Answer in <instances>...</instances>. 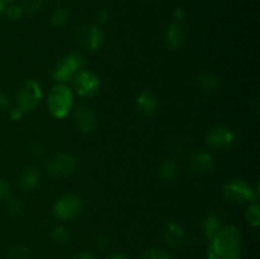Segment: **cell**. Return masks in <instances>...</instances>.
I'll return each mask as SVG.
<instances>
[{"label":"cell","instance_id":"6da1fadb","mask_svg":"<svg viewBox=\"0 0 260 259\" xmlns=\"http://www.w3.org/2000/svg\"><path fill=\"white\" fill-rule=\"evenodd\" d=\"M243 238L234 225H225L210 239L208 259H240Z\"/></svg>","mask_w":260,"mask_h":259},{"label":"cell","instance_id":"7a4b0ae2","mask_svg":"<svg viewBox=\"0 0 260 259\" xmlns=\"http://www.w3.org/2000/svg\"><path fill=\"white\" fill-rule=\"evenodd\" d=\"M74 106L73 90L65 84H57L50 90L47 96V107L50 113L56 118H63L70 113Z\"/></svg>","mask_w":260,"mask_h":259},{"label":"cell","instance_id":"3957f363","mask_svg":"<svg viewBox=\"0 0 260 259\" xmlns=\"http://www.w3.org/2000/svg\"><path fill=\"white\" fill-rule=\"evenodd\" d=\"M258 189H253L245 180L233 179L229 180L223 187V195L226 200L235 205H243L245 202H253L258 197Z\"/></svg>","mask_w":260,"mask_h":259},{"label":"cell","instance_id":"277c9868","mask_svg":"<svg viewBox=\"0 0 260 259\" xmlns=\"http://www.w3.org/2000/svg\"><path fill=\"white\" fill-rule=\"evenodd\" d=\"M85 60L80 53H70L57 62L53 69V78L60 84L71 80L76 73L83 70Z\"/></svg>","mask_w":260,"mask_h":259},{"label":"cell","instance_id":"5b68a950","mask_svg":"<svg viewBox=\"0 0 260 259\" xmlns=\"http://www.w3.org/2000/svg\"><path fill=\"white\" fill-rule=\"evenodd\" d=\"M15 99H17V107L22 112L36 108L42 99L40 84L36 83L35 80L24 81L18 90Z\"/></svg>","mask_w":260,"mask_h":259},{"label":"cell","instance_id":"8992f818","mask_svg":"<svg viewBox=\"0 0 260 259\" xmlns=\"http://www.w3.org/2000/svg\"><path fill=\"white\" fill-rule=\"evenodd\" d=\"M81 210H83V202L79 196L65 195L56 201L53 213L58 220L66 221L76 217Z\"/></svg>","mask_w":260,"mask_h":259},{"label":"cell","instance_id":"52a82bcc","mask_svg":"<svg viewBox=\"0 0 260 259\" xmlns=\"http://www.w3.org/2000/svg\"><path fill=\"white\" fill-rule=\"evenodd\" d=\"M73 89L80 96H93L99 90V79L95 74L80 70L71 79Z\"/></svg>","mask_w":260,"mask_h":259},{"label":"cell","instance_id":"ba28073f","mask_svg":"<svg viewBox=\"0 0 260 259\" xmlns=\"http://www.w3.org/2000/svg\"><path fill=\"white\" fill-rule=\"evenodd\" d=\"M75 157L68 152H58L53 155L47 163V173L52 177H65L75 169Z\"/></svg>","mask_w":260,"mask_h":259},{"label":"cell","instance_id":"9c48e42d","mask_svg":"<svg viewBox=\"0 0 260 259\" xmlns=\"http://www.w3.org/2000/svg\"><path fill=\"white\" fill-rule=\"evenodd\" d=\"M76 38L84 47L89 50H98L104 42V33L98 25L85 24L78 28Z\"/></svg>","mask_w":260,"mask_h":259},{"label":"cell","instance_id":"30bf717a","mask_svg":"<svg viewBox=\"0 0 260 259\" xmlns=\"http://www.w3.org/2000/svg\"><path fill=\"white\" fill-rule=\"evenodd\" d=\"M73 109V119L76 128L79 131L84 132V134L93 131L94 127L96 126L95 113L86 106H83V104H79V106L74 107Z\"/></svg>","mask_w":260,"mask_h":259},{"label":"cell","instance_id":"8fae6325","mask_svg":"<svg viewBox=\"0 0 260 259\" xmlns=\"http://www.w3.org/2000/svg\"><path fill=\"white\" fill-rule=\"evenodd\" d=\"M207 144L212 149L216 150H226L233 146L235 141V136L233 132L226 127H215L207 134Z\"/></svg>","mask_w":260,"mask_h":259},{"label":"cell","instance_id":"7c38bea8","mask_svg":"<svg viewBox=\"0 0 260 259\" xmlns=\"http://www.w3.org/2000/svg\"><path fill=\"white\" fill-rule=\"evenodd\" d=\"M188 165L192 169V172L206 173L212 169L213 157L212 155L205 151L194 152V154L190 155L189 160H188Z\"/></svg>","mask_w":260,"mask_h":259},{"label":"cell","instance_id":"4fadbf2b","mask_svg":"<svg viewBox=\"0 0 260 259\" xmlns=\"http://www.w3.org/2000/svg\"><path fill=\"white\" fill-rule=\"evenodd\" d=\"M185 30L184 27L180 22H173L172 24L168 27L167 33H165V41H167L168 47L172 50H177L182 46L183 41H184Z\"/></svg>","mask_w":260,"mask_h":259},{"label":"cell","instance_id":"5bb4252c","mask_svg":"<svg viewBox=\"0 0 260 259\" xmlns=\"http://www.w3.org/2000/svg\"><path fill=\"white\" fill-rule=\"evenodd\" d=\"M164 239L169 245L178 248V246H180L184 243V230H183L179 223L174 222V221H170V222H168L167 228H165Z\"/></svg>","mask_w":260,"mask_h":259},{"label":"cell","instance_id":"9a60e30c","mask_svg":"<svg viewBox=\"0 0 260 259\" xmlns=\"http://www.w3.org/2000/svg\"><path fill=\"white\" fill-rule=\"evenodd\" d=\"M137 108H139L140 113L144 116H151L156 112L157 108V99L154 94L149 93V91H144L137 96Z\"/></svg>","mask_w":260,"mask_h":259},{"label":"cell","instance_id":"2e32d148","mask_svg":"<svg viewBox=\"0 0 260 259\" xmlns=\"http://www.w3.org/2000/svg\"><path fill=\"white\" fill-rule=\"evenodd\" d=\"M19 183L24 190H33L40 183V173L35 167L25 168L20 174Z\"/></svg>","mask_w":260,"mask_h":259},{"label":"cell","instance_id":"e0dca14e","mask_svg":"<svg viewBox=\"0 0 260 259\" xmlns=\"http://www.w3.org/2000/svg\"><path fill=\"white\" fill-rule=\"evenodd\" d=\"M197 86L200 88L201 91L205 93H212V91L217 90L220 86V80L217 76L210 73H203L198 75L197 78Z\"/></svg>","mask_w":260,"mask_h":259},{"label":"cell","instance_id":"ac0fdd59","mask_svg":"<svg viewBox=\"0 0 260 259\" xmlns=\"http://www.w3.org/2000/svg\"><path fill=\"white\" fill-rule=\"evenodd\" d=\"M160 177L164 179L172 180L179 174V165L174 159H165L159 167Z\"/></svg>","mask_w":260,"mask_h":259},{"label":"cell","instance_id":"d6986e66","mask_svg":"<svg viewBox=\"0 0 260 259\" xmlns=\"http://www.w3.org/2000/svg\"><path fill=\"white\" fill-rule=\"evenodd\" d=\"M221 228V218L218 217L217 213L211 212L208 213L207 217L205 218V222H203V230H205L206 236L207 239H211L216 233L218 231V229Z\"/></svg>","mask_w":260,"mask_h":259},{"label":"cell","instance_id":"ffe728a7","mask_svg":"<svg viewBox=\"0 0 260 259\" xmlns=\"http://www.w3.org/2000/svg\"><path fill=\"white\" fill-rule=\"evenodd\" d=\"M69 17H70V13H69V9L66 8L60 7L56 8L53 10L52 15H51V22L55 27H62V25L66 24V22L69 20Z\"/></svg>","mask_w":260,"mask_h":259},{"label":"cell","instance_id":"44dd1931","mask_svg":"<svg viewBox=\"0 0 260 259\" xmlns=\"http://www.w3.org/2000/svg\"><path fill=\"white\" fill-rule=\"evenodd\" d=\"M245 218L250 225L258 226L260 220V207L258 203H250L245 211Z\"/></svg>","mask_w":260,"mask_h":259},{"label":"cell","instance_id":"7402d4cb","mask_svg":"<svg viewBox=\"0 0 260 259\" xmlns=\"http://www.w3.org/2000/svg\"><path fill=\"white\" fill-rule=\"evenodd\" d=\"M43 0H25L24 4L22 5L23 14L35 15L42 9Z\"/></svg>","mask_w":260,"mask_h":259},{"label":"cell","instance_id":"603a6c76","mask_svg":"<svg viewBox=\"0 0 260 259\" xmlns=\"http://www.w3.org/2000/svg\"><path fill=\"white\" fill-rule=\"evenodd\" d=\"M140 259H172V258H170V255L164 250V249L151 248L145 250Z\"/></svg>","mask_w":260,"mask_h":259},{"label":"cell","instance_id":"cb8c5ba5","mask_svg":"<svg viewBox=\"0 0 260 259\" xmlns=\"http://www.w3.org/2000/svg\"><path fill=\"white\" fill-rule=\"evenodd\" d=\"M51 238H52L53 241L58 244H65L68 243L69 239H70V235H69V230L63 226H56L52 230V234H51Z\"/></svg>","mask_w":260,"mask_h":259},{"label":"cell","instance_id":"d4e9b609","mask_svg":"<svg viewBox=\"0 0 260 259\" xmlns=\"http://www.w3.org/2000/svg\"><path fill=\"white\" fill-rule=\"evenodd\" d=\"M30 254L28 248L23 245H17L14 248L10 249L9 254H8V259H29Z\"/></svg>","mask_w":260,"mask_h":259},{"label":"cell","instance_id":"484cf974","mask_svg":"<svg viewBox=\"0 0 260 259\" xmlns=\"http://www.w3.org/2000/svg\"><path fill=\"white\" fill-rule=\"evenodd\" d=\"M5 14L8 15V18L12 20H17L19 19L20 17L23 15V9L20 5H15V4H12L9 5L8 8H5Z\"/></svg>","mask_w":260,"mask_h":259},{"label":"cell","instance_id":"4316f807","mask_svg":"<svg viewBox=\"0 0 260 259\" xmlns=\"http://www.w3.org/2000/svg\"><path fill=\"white\" fill-rule=\"evenodd\" d=\"M8 207H9L10 212L14 213V215H19V213H22L23 211V203L20 202V200H10L9 202H8Z\"/></svg>","mask_w":260,"mask_h":259},{"label":"cell","instance_id":"83f0119b","mask_svg":"<svg viewBox=\"0 0 260 259\" xmlns=\"http://www.w3.org/2000/svg\"><path fill=\"white\" fill-rule=\"evenodd\" d=\"M95 19L99 24H104V23L108 22L109 19V10L106 8H101L95 12Z\"/></svg>","mask_w":260,"mask_h":259},{"label":"cell","instance_id":"f1b7e54d","mask_svg":"<svg viewBox=\"0 0 260 259\" xmlns=\"http://www.w3.org/2000/svg\"><path fill=\"white\" fill-rule=\"evenodd\" d=\"M10 193V187L3 178H0V200H5L8 198Z\"/></svg>","mask_w":260,"mask_h":259},{"label":"cell","instance_id":"f546056e","mask_svg":"<svg viewBox=\"0 0 260 259\" xmlns=\"http://www.w3.org/2000/svg\"><path fill=\"white\" fill-rule=\"evenodd\" d=\"M174 144H177L174 146V145H172V151L174 152V154H182V152H184V149H185V145H184V142L182 141V140H175L174 141Z\"/></svg>","mask_w":260,"mask_h":259},{"label":"cell","instance_id":"4dcf8cb0","mask_svg":"<svg viewBox=\"0 0 260 259\" xmlns=\"http://www.w3.org/2000/svg\"><path fill=\"white\" fill-rule=\"evenodd\" d=\"M30 151H32L33 154L36 155V156H41V155L43 154V151H45V150H43L42 144H40L38 141H36V142H33L32 145H30Z\"/></svg>","mask_w":260,"mask_h":259},{"label":"cell","instance_id":"1f68e13d","mask_svg":"<svg viewBox=\"0 0 260 259\" xmlns=\"http://www.w3.org/2000/svg\"><path fill=\"white\" fill-rule=\"evenodd\" d=\"M71 259H96V258L90 253H79L76 254V255H74Z\"/></svg>","mask_w":260,"mask_h":259},{"label":"cell","instance_id":"d6a6232c","mask_svg":"<svg viewBox=\"0 0 260 259\" xmlns=\"http://www.w3.org/2000/svg\"><path fill=\"white\" fill-rule=\"evenodd\" d=\"M8 104H9V101H8V96L5 94L0 93V109L8 108Z\"/></svg>","mask_w":260,"mask_h":259},{"label":"cell","instance_id":"836d02e7","mask_svg":"<svg viewBox=\"0 0 260 259\" xmlns=\"http://www.w3.org/2000/svg\"><path fill=\"white\" fill-rule=\"evenodd\" d=\"M183 17H184V10H183L182 8H178L174 13V20L175 22H180Z\"/></svg>","mask_w":260,"mask_h":259},{"label":"cell","instance_id":"e575fe53","mask_svg":"<svg viewBox=\"0 0 260 259\" xmlns=\"http://www.w3.org/2000/svg\"><path fill=\"white\" fill-rule=\"evenodd\" d=\"M107 259H128V258H127V256H124L123 254L116 253V254H111V255H109Z\"/></svg>","mask_w":260,"mask_h":259},{"label":"cell","instance_id":"d590c367","mask_svg":"<svg viewBox=\"0 0 260 259\" xmlns=\"http://www.w3.org/2000/svg\"><path fill=\"white\" fill-rule=\"evenodd\" d=\"M4 12H5V3L3 2V0H0V17L4 14Z\"/></svg>","mask_w":260,"mask_h":259}]
</instances>
